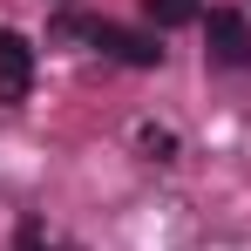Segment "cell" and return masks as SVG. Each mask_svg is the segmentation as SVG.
<instances>
[{
	"instance_id": "obj_4",
	"label": "cell",
	"mask_w": 251,
	"mask_h": 251,
	"mask_svg": "<svg viewBox=\"0 0 251 251\" xmlns=\"http://www.w3.org/2000/svg\"><path fill=\"white\" fill-rule=\"evenodd\" d=\"M143 14L156 27H190V21H204V0H143Z\"/></svg>"
},
{
	"instance_id": "obj_2",
	"label": "cell",
	"mask_w": 251,
	"mask_h": 251,
	"mask_svg": "<svg viewBox=\"0 0 251 251\" xmlns=\"http://www.w3.org/2000/svg\"><path fill=\"white\" fill-rule=\"evenodd\" d=\"M27 88H34V48L14 27H0V102H21Z\"/></svg>"
},
{
	"instance_id": "obj_6",
	"label": "cell",
	"mask_w": 251,
	"mask_h": 251,
	"mask_svg": "<svg viewBox=\"0 0 251 251\" xmlns=\"http://www.w3.org/2000/svg\"><path fill=\"white\" fill-rule=\"evenodd\" d=\"M21 251H54V238H48V231H41V224H34V217L21 224Z\"/></svg>"
},
{
	"instance_id": "obj_1",
	"label": "cell",
	"mask_w": 251,
	"mask_h": 251,
	"mask_svg": "<svg viewBox=\"0 0 251 251\" xmlns=\"http://www.w3.org/2000/svg\"><path fill=\"white\" fill-rule=\"evenodd\" d=\"M204 48H210L217 68H251V21H245V14H231V7L204 14Z\"/></svg>"
},
{
	"instance_id": "obj_5",
	"label": "cell",
	"mask_w": 251,
	"mask_h": 251,
	"mask_svg": "<svg viewBox=\"0 0 251 251\" xmlns=\"http://www.w3.org/2000/svg\"><path fill=\"white\" fill-rule=\"evenodd\" d=\"M143 150H150L156 163H170V150H176V136H170V129H143Z\"/></svg>"
},
{
	"instance_id": "obj_3",
	"label": "cell",
	"mask_w": 251,
	"mask_h": 251,
	"mask_svg": "<svg viewBox=\"0 0 251 251\" xmlns=\"http://www.w3.org/2000/svg\"><path fill=\"white\" fill-rule=\"evenodd\" d=\"M95 48H102L109 61H129V68H156V61H163L156 34H129V27H109V21H95Z\"/></svg>"
}]
</instances>
